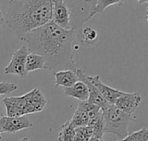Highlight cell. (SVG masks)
Here are the masks:
<instances>
[{
    "instance_id": "cell-5",
    "label": "cell",
    "mask_w": 148,
    "mask_h": 141,
    "mask_svg": "<svg viewBox=\"0 0 148 141\" xmlns=\"http://www.w3.org/2000/svg\"><path fill=\"white\" fill-rule=\"evenodd\" d=\"M29 53V50L26 45L22 46L20 49L15 51L12 54L10 62L4 68V70H3L4 74L16 75L24 79L28 75L25 70V61Z\"/></svg>"
},
{
    "instance_id": "cell-15",
    "label": "cell",
    "mask_w": 148,
    "mask_h": 141,
    "mask_svg": "<svg viewBox=\"0 0 148 141\" xmlns=\"http://www.w3.org/2000/svg\"><path fill=\"white\" fill-rule=\"evenodd\" d=\"M79 39L86 48H93L97 43L98 33L96 29L89 26L80 28Z\"/></svg>"
},
{
    "instance_id": "cell-20",
    "label": "cell",
    "mask_w": 148,
    "mask_h": 141,
    "mask_svg": "<svg viewBox=\"0 0 148 141\" xmlns=\"http://www.w3.org/2000/svg\"><path fill=\"white\" fill-rule=\"evenodd\" d=\"M93 136L92 129L89 126H83L75 128V136L73 141H88Z\"/></svg>"
},
{
    "instance_id": "cell-32",
    "label": "cell",
    "mask_w": 148,
    "mask_h": 141,
    "mask_svg": "<svg viewBox=\"0 0 148 141\" xmlns=\"http://www.w3.org/2000/svg\"><path fill=\"white\" fill-rule=\"evenodd\" d=\"M102 141H104V140H102Z\"/></svg>"
},
{
    "instance_id": "cell-21",
    "label": "cell",
    "mask_w": 148,
    "mask_h": 141,
    "mask_svg": "<svg viewBox=\"0 0 148 141\" xmlns=\"http://www.w3.org/2000/svg\"><path fill=\"white\" fill-rule=\"evenodd\" d=\"M123 3H124V0H98V3L92 13V16H95L97 14H101L109 6H112L114 4L121 6Z\"/></svg>"
},
{
    "instance_id": "cell-30",
    "label": "cell",
    "mask_w": 148,
    "mask_h": 141,
    "mask_svg": "<svg viewBox=\"0 0 148 141\" xmlns=\"http://www.w3.org/2000/svg\"><path fill=\"white\" fill-rule=\"evenodd\" d=\"M19 141H29V139H28V138H23V139H21Z\"/></svg>"
},
{
    "instance_id": "cell-18",
    "label": "cell",
    "mask_w": 148,
    "mask_h": 141,
    "mask_svg": "<svg viewBox=\"0 0 148 141\" xmlns=\"http://www.w3.org/2000/svg\"><path fill=\"white\" fill-rule=\"evenodd\" d=\"M88 121H89L88 115L87 114V113L84 111V109L82 107L78 106L77 109L75 110V114L70 120V123L75 128V127H79L87 126L88 124Z\"/></svg>"
},
{
    "instance_id": "cell-10",
    "label": "cell",
    "mask_w": 148,
    "mask_h": 141,
    "mask_svg": "<svg viewBox=\"0 0 148 141\" xmlns=\"http://www.w3.org/2000/svg\"><path fill=\"white\" fill-rule=\"evenodd\" d=\"M5 107L7 116H22L25 115L27 106V94L21 96H10L2 99Z\"/></svg>"
},
{
    "instance_id": "cell-7",
    "label": "cell",
    "mask_w": 148,
    "mask_h": 141,
    "mask_svg": "<svg viewBox=\"0 0 148 141\" xmlns=\"http://www.w3.org/2000/svg\"><path fill=\"white\" fill-rule=\"evenodd\" d=\"M75 74H76V75L78 77V80L82 81L88 88V102L93 103V104L100 107L101 110L105 109L108 105H110L104 100V98L102 97V95L101 94L99 90L91 82V81L88 78V75H86L85 73L81 68H75Z\"/></svg>"
},
{
    "instance_id": "cell-2",
    "label": "cell",
    "mask_w": 148,
    "mask_h": 141,
    "mask_svg": "<svg viewBox=\"0 0 148 141\" xmlns=\"http://www.w3.org/2000/svg\"><path fill=\"white\" fill-rule=\"evenodd\" d=\"M52 0H10L3 19L21 40L52 20Z\"/></svg>"
},
{
    "instance_id": "cell-28",
    "label": "cell",
    "mask_w": 148,
    "mask_h": 141,
    "mask_svg": "<svg viewBox=\"0 0 148 141\" xmlns=\"http://www.w3.org/2000/svg\"><path fill=\"white\" fill-rule=\"evenodd\" d=\"M139 2V3L140 4H144V3H147L148 2V0H137Z\"/></svg>"
},
{
    "instance_id": "cell-12",
    "label": "cell",
    "mask_w": 148,
    "mask_h": 141,
    "mask_svg": "<svg viewBox=\"0 0 148 141\" xmlns=\"http://www.w3.org/2000/svg\"><path fill=\"white\" fill-rule=\"evenodd\" d=\"M89 80L96 87V88L99 90L104 100L110 105H114L115 101L121 95L123 94L124 92L115 89L114 88H111L106 84H104L99 75H95V76H88Z\"/></svg>"
},
{
    "instance_id": "cell-13",
    "label": "cell",
    "mask_w": 148,
    "mask_h": 141,
    "mask_svg": "<svg viewBox=\"0 0 148 141\" xmlns=\"http://www.w3.org/2000/svg\"><path fill=\"white\" fill-rule=\"evenodd\" d=\"M55 76V85L56 87L69 88L78 81V77L75 72V69H66L59 70L53 73Z\"/></svg>"
},
{
    "instance_id": "cell-11",
    "label": "cell",
    "mask_w": 148,
    "mask_h": 141,
    "mask_svg": "<svg viewBox=\"0 0 148 141\" xmlns=\"http://www.w3.org/2000/svg\"><path fill=\"white\" fill-rule=\"evenodd\" d=\"M47 104V100L38 88H33L27 93V106L25 115L39 113L43 110Z\"/></svg>"
},
{
    "instance_id": "cell-4",
    "label": "cell",
    "mask_w": 148,
    "mask_h": 141,
    "mask_svg": "<svg viewBox=\"0 0 148 141\" xmlns=\"http://www.w3.org/2000/svg\"><path fill=\"white\" fill-rule=\"evenodd\" d=\"M70 13V29L75 31L92 16L98 0H64Z\"/></svg>"
},
{
    "instance_id": "cell-3",
    "label": "cell",
    "mask_w": 148,
    "mask_h": 141,
    "mask_svg": "<svg viewBox=\"0 0 148 141\" xmlns=\"http://www.w3.org/2000/svg\"><path fill=\"white\" fill-rule=\"evenodd\" d=\"M101 112L104 120V134H114L120 140L124 139L128 134L129 125L135 120V116L122 112L114 105H108Z\"/></svg>"
},
{
    "instance_id": "cell-19",
    "label": "cell",
    "mask_w": 148,
    "mask_h": 141,
    "mask_svg": "<svg viewBox=\"0 0 148 141\" xmlns=\"http://www.w3.org/2000/svg\"><path fill=\"white\" fill-rule=\"evenodd\" d=\"M75 136V127L69 121L65 122L58 133V141H73Z\"/></svg>"
},
{
    "instance_id": "cell-22",
    "label": "cell",
    "mask_w": 148,
    "mask_h": 141,
    "mask_svg": "<svg viewBox=\"0 0 148 141\" xmlns=\"http://www.w3.org/2000/svg\"><path fill=\"white\" fill-rule=\"evenodd\" d=\"M119 141H148V129L144 127L139 131L128 133L124 139Z\"/></svg>"
},
{
    "instance_id": "cell-24",
    "label": "cell",
    "mask_w": 148,
    "mask_h": 141,
    "mask_svg": "<svg viewBox=\"0 0 148 141\" xmlns=\"http://www.w3.org/2000/svg\"><path fill=\"white\" fill-rule=\"evenodd\" d=\"M17 90V86L14 83L2 81L0 82V96L13 93Z\"/></svg>"
},
{
    "instance_id": "cell-1",
    "label": "cell",
    "mask_w": 148,
    "mask_h": 141,
    "mask_svg": "<svg viewBox=\"0 0 148 141\" xmlns=\"http://www.w3.org/2000/svg\"><path fill=\"white\" fill-rule=\"evenodd\" d=\"M75 30L65 29L53 21L35 29L21 40L24 41L29 52L44 57L45 68L56 72L76 67L72 52Z\"/></svg>"
},
{
    "instance_id": "cell-9",
    "label": "cell",
    "mask_w": 148,
    "mask_h": 141,
    "mask_svg": "<svg viewBox=\"0 0 148 141\" xmlns=\"http://www.w3.org/2000/svg\"><path fill=\"white\" fill-rule=\"evenodd\" d=\"M142 101V97L139 93H123L114 102V106L124 113L134 114L138 107Z\"/></svg>"
},
{
    "instance_id": "cell-23",
    "label": "cell",
    "mask_w": 148,
    "mask_h": 141,
    "mask_svg": "<svg viewBox=\"0 0 148 141\" xmlns=\"http://www.w3.org/2000/svg\"><path fill=\"white\" fill-rule=\"evenodd\" d=\"M78 106H80L81 107H82L84 109V111L87 113V114L88 115L89 117V120L95 117H96L101 112V109L100 107L93 104V103H90L88 102V101H80Z\"/></svg>"
},
{
    "instance_id": "cell-27",
    "label": "cell",
    "mask_w": 148,
    "mask_h": 141,
    "mask_svg": "<svg viewBox=\"0 0 148 141\" xmlns=\"http://www.w3.org/2000/svg\"><path fill=\"white\" fill-rule=\"evenodd\" d=\"M4 23V19L3 17H0V36H1V34H2V31H1V26Z\"/></svg>"
},
{
    "instance_id": "cell-8",
    "label": "cell",
    "mask_w": 148,
    "mask_h": 141,
    "mask_svg": "<svg viewBox=\"0 0 148 141\" xmlns=\"http://www.w3.org/2000/svg\"><path fill=\"white\" fill-rule=\"evenodd\" d=\"M52 20L65 29H70V13L64 0H52Z\"/></svg>"
},
{
    "instance_id": "cell-31",
    "label": "cell",
    "mask_w": 148,
    "mask_h": 141,
    "mask_svg": "<svg viewBox=\"0 0 148 141\" xmlns=\"http://www.w3.org/2000/svg\"><path fill=\"white\" fill-rule=\"evenodd\" d=\"M0 17H3V13H2L1 10H0Z\"/></svg>"
},
{
    "instance_id": "cell-26",
    "label": "cell",
    "mask_w": 148,
    "mask_h": 141,
    "mask_svg": "<svg viewBox=\"0 0 148 141\" xmlns=\"http://www.w3.org/2000/svg\"><path fill=\"white\" fill-rule=\"evenodd\" d=\"M103 140H101V139H100V138H97V137H95V136H92L90 139H89V140L88 141H102Z\"/></svg>"
},
{
    "instance_id": "cell-17",
    "label": "cell",
    "mask_w": 148,
    "mask_h": 141,
    "mask_svg": "<svg viewBox=\"0 0 148 141\" xmlns=\"http://www.w3.org/2000/svg\"><path fill=\"white\" fill-rule=\"evenodd\" d=\"M88 126L90 127L93 132V136L103 140L104 135V120L102 116V112H101L96 117L91 119L88 121Z\"/></svg>"
},
{
    "instance_id": "cell-25",
    "label": "cell",
    "mask_w": 148,
    "mask_h": 141,
    "mask_svg": "<svg viewBox=\"0 0 148 141\" xmlns=\"http://www.w3.org/2000/svg\"><path fill=\"white\" fill-rule=\"evenodd\" d=\"M3 101H2V99H1V97H0V118L1 117H3Z\"/></svg>"
},
{
    "instance_id": "cell-16",
    "label": "cell",
    "mask_w": 148,
    "mask_h": 141,
    "mask_svg": "<svg viewBox=\"0 0 148 141\" xmlns=\"http://www.w3.org/2000/svg\"><path fill=\"white\" fill-rule=\"evenodd\" d=\"M45 68V59L36 53L29 52L25 61V70L28 73Z\"/></svg>"
},
{
    "instance_id": "cell-14",
    "label": "cell",
    "mask_w": 148,
    "mask_h": 141,
    "mask_svg": "<svg viewBox=\"0 0 148 141\" xmlns=\"http://www.w3.org/2000/svg\"><path fill=\"white\" fill-rule=\"evenodd\" d=\"M64 94L73 97L79 101H86L88 99V90L87 86L81 81H76L71 87L64 88Z\"/></svg>"
},
{
    "instance_id": "cell-6",
    "label": "cell",
    "mask_w": 148,
    "mask_h": 141,
    "mask_svg": "<svg viewBox=\"0 0 148 141\" xmlns=\"http://www.w3.org/2000/svg\"><path fill=\"white\" fill-rule=\"evenodd\" d=\"M0 127L3 133H16L21 130L32 127L33 124L26 115L3 116L0 118Z\"/></svg>"
},
{
    "instance_id": "cell-29",
    "label": "cell",
    "mask_w": 148,
    "mask_h": 141,
    "mask_svg": "<svg viewBox=\"0 0 148 141\" xmlns=\"http://www.w3.org/2000/svg\"><path fill=\"white\" fill-rule=\"evenodd\" d=\"M3 133V130H2V128H1V127H0V140L3 139V136H2Z\"/></svg>"
}]
</instances>
